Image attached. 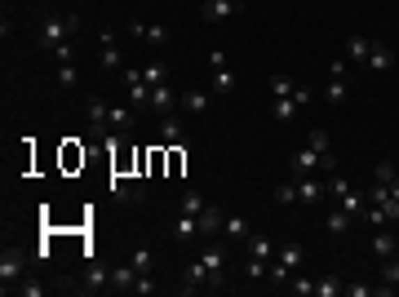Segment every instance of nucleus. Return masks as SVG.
Segmentation results:
<instances>
[{"mask_svg":"<svg viewBox=\"0 0 399 297\" xmlns=\"http://www.w3.org/2000/svg\"><path fill=\"white\" fill-rule=\"evenodd\" d=\"M71 35H80V18H76V14L45 18V27H40V49H58V45H67Z\"/></svg>","mask_w":399,"mask_h":297,"instance_id":"f257e3e1","label":"nucleus"},{"mask_svg":"<svg viewBox=\"0 0 399 297\" xmlns=\"http://www.w3.org/2000/svg\"><path fill=\"white\" fill-rule=\"evenodd\" d=\"M84 120H89V134L98 142H111L116 129H111V102H102L98 93L93 98H84Z\"/></svg>","mask_w":399,"mask_h":297,"instance_id":"f03ea898","label":"nucleus"},{"mask_svg":"<svg viewBox=\"0 0 399 297\" xmlns=\"http://www.w3.org/2000/svg\"><path fill=\"white\" fill-rule=\"evenodd\" d=\"M302 173H337V156L333 151L302 147V151H293V177H302Z\"/></svg>","mask_w":399,"mask_h":297,"instance_id":"7ed1b4c3","label":"nucleus"},{"mask_svg":"<svg viewBox=\"0 0 399 297\" xmlns=\"http://www.w3.org/2000/svg\"><path fill=\"white\" fill-rule=\"evenodd\" d=\"M311 98H315V93H311L306 85H302L293 98H275V102H271V120H275V125H288V120H293V115H297Z\"/></svg>","mask_w":399,"mask_h":297,"instance_id":"20e7f679","label":"nucleus"},{"mask_svg":"<svg viewBox=\"0 0 399 297\" xmlns=\"http://www.w3.org/2000/svg\"><path fill=\"white\" fill-rule=\"evenodd\" d=\"M63 289H80V293H102V289H111V271L98 266V262H89V271H84V280H67Z\"/></svg>","mask_w":399,"mask_h":297,"instance_id":"39448f33","label":"nucleus"},{"mask_svg":"<svg viewBox=\"0 0 399 297\" xmlns=\"http://www.w3.org/2000/svg\"><path fill=\"white\" fill-rule=\"evenodd\" d=\"M22 271H27V257L18 248H5V257H0V284H5V293L22 280Z\"/></svg>","mask_w":399,"mask_h":297,"instance_id":"423d86ee","label":"nucleus"},{"mask_svg":"<svg viewBox=\"0 0 399 297\" xmlns=\"http://www.w3.org/2000/svg\"><path fill=\"white\" fill-rule=\"evenodd\" d=\"M293 186H297V204H324V195H329V186L315 173H302Z\"/></svg>","mask_w":399,"mask_h":297,"instance_id":"0eeeda50","label":"nucleus"},{"mask_svg":"<svg viewBox=\"0 0 399 297\" xmlns=\"http://www.w3.org/2000/svg\"><path fill=\"white\" fill-rule=\"evenodd\" d=\"M240 14V0H204L200 5V18L204 22H226V18H235Z\"/></svg>","mask_w":399,"mask_h":297,"instance_id":"6e6552de","label":"nucleus"},{"mask_svg":"<svg viewBox=\"0 0 399 297\" xmlns=\"http://www.w3.org/2000/svg\"><path fill=\"white\" fill-rule=\"evenodd\" d=\"M209 266H204L200 262V257H196V262H187V271H182V293H200V289H209Z\"/></svg>","mask_w":399,"mask_h":297,"instance_id":"1a4fd4ad","label":"nucleus"},{"mask_svg":"<svg viewBox=\"0 0 399 297\" xmlns=\"http://www.w3.org/2000/svg\"><path fill=\"white\" fill-rule=\"evenodd\" d=\"M178 102H182V93H173L169 85H155V89H151V111H155V115H173Z\"/></svg>","mask_w":399,"mask_h":297,"instance_id":"9d476101","label":"nucleus"},{"mask_svg":"<svg viewBox=\"0 0 399 297\" xmlns=\"http://www.w3.org/2000/svg\"><path fill=\"white\" fill-rule=\"evenodd\" d=\"M98 49H102V67L107 71H120L125 54H120V45H116V31H98Z\"/></svg>","mask_w":399,"mask_h":297,"instance_id":"9b49d317","label":"nucleus"},{"mask_svg":"<svg viewBox=\"0 0 399 297\" xmlns=\"http://www.w3.org/2000/svg\"><path fill=\"white\" fill-rule=\"evenodd\" d=\"M125 85H129V102L133 106H151V85L142 80V71H125Z\"/></svg>","mask_w":399,"mask_h":297,"instance_id":"f8f14e48","label":"nucleus"},{"mask_svg":"<svg viewBox=\"0 0 399 297\" xmlns=\"http://www.w3.org/2000/svg\"><path fill=\"white\" fill-rule=\"evenodd\" d=\"M364 67H368V71H391V67H395V49H391V45H382V40H373Z\"/></svg>","mask_w":399,"mask_h":297,"instance_id":"ddd939ff","label":"nucleus"},{"mask_svg":"<svg viewBox=\"0 0 399 297\" xmlns=\"http://www.w3.org/2000/svg\"><path fill=\"white\" fill-rule=\"evenodd\" d=\"M129 31L138 35V40H147V45H155V49H160V45H169V27H160V22H151V27H147V22H133Z\"/></svg>","mask_w":399,"mask_h":297,"instance_id":"4468645a","label":"nucleus"},{"mask_svg":"<svg viewBox=\"0 0 399 297\" xmlns=\"http://www.w3.org/2000/svg\"><path fill=\"white\" fill-rule=\"evenodd\" d=\"M373 253H377L382 257V262H386V257H395V248H399V240H395V231L391 227H377V235H373Z\"/></svg>","mask_w":399,"mask_h":297,"instance_id":"2eb2a0df","label":"nucleus"},{"mask_svg":"<svg viewBox=\"0 0 399 297\" xmlns=\"http://www.w3.org/2000/svg\"><path fill=\"white\" fill-rule=\"evenodd\" d=\"M160 138L169 142V147H182V142H187L182 120H178V115H160Z\"/></svg>","mask_w":399,"mask_h":297,"instance_id":"dca6fc26","label":"nucleus"},{"mask_svg":"<svg viewBox=\"0 0 399 297\" xmlns=\"http://www.w3.org/2000/svg\"><path fill=\"white\" fill-rule=\"evenodd\" d=\"M209 102H213L209 89H182V106L191 115H204V111H209Z\"/></svg>","mask_w":399,"mask_h":297,"instance_id":"f3484780","label":"nucleus"},{"mask_svg":"<svg viewBox=\"0 0 399 297\" xmlns=\"http://www.w3.org/2000/svg\"><path fill=\"white\" fill-rule=\"evenodd\" d=\"M196 218H200V235H217V231H222V209H217V204H204L200 213H196Z\"/></svg>","mask_w":399,"mask_h":297,"instance_id":"a211bd4d","label":"nucleus"},{"mask_svg":"<svg viewBox=\"0 0 399 297\" xmlns=\"http://www.w3.org/2000/svg\"><path fill=\"white\" fill-rule=\"evenodd\" d=\"M196 235H200V218H196V213H182V218L173 222V240L191 244V240H196Z\"/></svg>","mask_w":399,"mask_h":297,"instance_id":"6ab92c4d","label":"nucleus"},{"mask_svg":"<svg viewBox=\"0 0 399 297\" xmlns=\"http://www.w3.org/2000/svg\"><path fill=\"white\" fill-rule=\"evenodd\" d=\"M133 284H138V266H133V262L111 271V289H116V293H133Z\"/></svg>","mask_w":399,"mask_h":297,"instance_id":"aec40b11","label":"nucleus"},{"mask_svg":"<svg viewBox=\"0 0 399 297\" xmlns=\"http://www.w3.org/2000/svg\"><path fill=\"white\" fill-rule=\"evenodd\" d=\"M107 191H111L116 200H125V204H138V200H142V191H138L133 182H125V177H111V182H107Z\"/></svg>","mask_w":399,"mask_h":297,"instance_id":"412c9836","label":"nucleus"},{"mask_svg":"<svg viewBox=\"0 0 399 297\" xmlns=\"http://www.w3.org/2000/svg\"><path fill=\"white\" fill-rule=\"evenodd\" d=\"M368 49H373L368 35H350V40H346V58H350V63H359V67L368 63Z\"/></svg>","mask_w":399,"mask_h":297,"instance_id":"4be33fe9","label":"nucleus"},{"mask_svg":"<svg viewBox=\"0 0 399 297\" xmlns=\"http://www.w3.org/2000/svg\"><path fill=\"white\" fill-rule=\"evenodd\" d=\"M222 231H226V240H244V244H249V222L240 218V213H226Z\"/></svg>","mask_w":399,"mask_h":297,"instance_id":"5701e85b","label":"nucleus"},{"mask_svg":"<svg viewBox=\"0 0 399 297\" xmlns=\"http://www.w3.org/2000/svg\"><path fill=\"white\" fill-rule=\"evenodd\" d=\"M350 222H355V213H346L342 204H337V209L329 213V235H346V231H350Z\"/></svg>","mask_w":399,"mask_h":297,"instance_id":"b1692460","label":"nucleus"},{"mask_svg":"<svg viewBox=\"0 0 399 297\" xmlns=\"http://www.w3.org/2000/svg\"><path fill=\"white\" fill-rule=\"evenodd\" d=\"M209 93H217V98H231V93H235V76H231V71H213V89Z\"/></svg>","mask_w":399,"mask_h":297,"instance_id":"393cba45","label":"nucleus"},{"mask_svg":"<svg viewBox=\"0 0 399 297\" xmlns=\"http://www.w3.org/2000/svg\"><path fill=\"white\" fill-rule=\"evenodd\" d=\"M249 257H262V262H271V257H275V244L266 240V235H249Z\"/></svg>","mask_w":399,"mask_h":297,"instance_id":"a878e982","label":"nucleus"},{"mask_svg":"<svg viewBox=\"0 0 399 297\" xmlns=\"http://www.w3.org/2000/svg\"><path fill=\"white\" fill-rule=\"evenodd\" d=\"M111 129L116 134H129L133 129V106H111Z\"/></svg>","mask_w":399,"mask_h":297,"instance_id":"bb28decb","label":"nucleus"},{"mask_svg":"<svg viewBox=\"0 0 399 297\" xmlns=\"http://www.w3.org/2000/svg\"><path fill=\"white\" fill-rule=\"evenodd\" d=\"M275 257H280L288 271H297L302 266V244H280V248H275Z\"/></svg>","mask_w":399,"mask_h":297,"instance_id":"cd10ccee","label":"nucleus"},{"mask_svg":"<svg viewBox=\"0 0 399 297\" xmlns=\"http://www.w3.org/2000/svg\"><path fill=\"white\" fill-rule=\"evenodd\" d=\"M337 293H346V284L337 280V275H324V280H315V297H337Z\"/></svg>","mask_w":399,"mask_h":297,"instance_id":"c85d7f7f","label":"nucleus"},{"mask_svg":"<svg viewBox=\"0 0 399 297\" xmlns=\"http://www.w3.org/2000/svg\"><path fill=\"white\" fill-rule=\"evenodd\" d=\"M302 85H293L288 76H271V98H293Z\"/></svg>","mask_w":399,"mask_h":297,"instance_id":"c756f323","label":"nucleus"},{"mask_svg":"<svg viewBox=\"0 0 399 297\" xmlns=\"http://www.w3.org/2000/svg\"><path fill=\"white\" fill-rule=\"evenodd\" d=\"M54 80H58V89H76V80H80L76 76V63H58V76Z\"/></svg>","mask_w":399,"mask_h":297,"instance_id":"7c9ffc66","label":"nucleus"},{"mask_svg":"<svg viewBox=\"0 0 399 297\" xmlns=\"http://www.w3.org/2000/svg\"><path fill=\"white\" fill-rule=\"evenodd\" d=\"M9 293H22V297H45V284H40V280H27V275H22V280H18Z\"/></svg>","mask_w":399,"mask_h":297,"instance_id":"2f4dec72","label":"nucleus"},{"mask_svg":"<svg viewBox=\"0 0 399 297\" xmlns=\"http://www.w3.org/2000/svg\"><path fill=\"white\" fill-rule=\"evenodd\" d=\"M164 76H169V67L164 63H151V67H142V80L155 89V85H164Z\"/></svg>","mask_w":399,"mask_h":297,"instance_id":"473e14b6","label":"nucleus"},{"mask_svg":"<svg viewBox=\"0 0 399 297\" xmlns=\"http://www.w3.org/2000/svg\"><path fill=\"white\" fill-rule=\"evenodd\" d=\"M129 262L138 266V275H151V266H155V262H151V248H133V257H129Z\"/></svg>","mask_w":399,"mask_h":297,"instance_id":"72a5a7b5","label":"nucleus"},{"mask_svg":"<svg viewBox=\"0 0 399 297\" xmlns=\"http://www.w3.org/2000/svg\"><path fill=\"white\" fill-rule=\"evenodd\" d=\"M346 93H350V89H346V80H333V76H329V106H342V102H346Z\"/></svg>","mask_w":399,"mask_h":297,"instance_id":"f704fd0d","label":"nucleus"},{"mask_svg":"<svg viewBox=\"0 0 399 297\" xmlns=\"http://www.w3.org/2000/svg\"><path fill=\"white\" fill-rule=\"evenodd\" d=\"M395 177H399V173H395V164H391V160H382L377 169H373V182H382V186H391Z\"/></svg>","mask_w":399,"mask_h":297,"instance_id":"c9c22d12","label":"nucleus"},{"mask_svg":"<svg viewBox=\"0 0 399 297\" xmlns=\"http://www.w3.org/2000/svg\"><path fill=\"white\" fill-rule=\"evenodd\" d=\"M382 280L391 284V289H399V257H386V266H382Z\"/></svg>","mask_w":399,"mask_h":297,"instance_id":"e433bc0d","label":"nucleus"},{"mask_svg":"<svg viewBox=\"0 0 399 297\" xmlns=\"http://www.w3.org/2000/svg\"><path fill=\"white\" fill-rule=\"evenodd\" d=\"M200 209H204V195L200 191H187L182 195V213H200Z\"/></svg>","mask_w":399,"mask_h":297,"instance_id":"4c0bfd02","label":"nucleus"},{"mask_svg":"<svg viewBox=\"0 0 399 297\" xmlns=\"http://www.w3.org/2000/svg\"><path fill=\"white\" fill-rule=\"evenodd\" d=\"M306 147H315V151H329V134H324V129H311Z\"/></svg>","mask_w":399,"mask_h":297,"instance_id":"58836bf2","label":"nucleus"},{"mask_svg":"<svg viewBox=\"0 0 399 297\" xmlns=\"http://www.w3.org/2000/svg\"><path fill=\"white\" fill-rule=\"evenodd\" d=\"M275 200H280V204H293V200H297V186H293V182L275 186Z\"/></svg>","mask_w":399,"mask_h":297,"instance_id":"ea45409f","label":"nucleus"},{"mask_svg":"<svg viewBox=\"0 0 399 297\" xmlns=\"http://www.w3.org/2000/svg\"><path fill=\"white\" fill-rule=\"evenodd\" d=\"M133 293H138V297H151V293H155V280H151V275H138V284H133Z\"/></svg>","mask_w":399,"mask_h":297,"instance_id":"a19ab883","label":"nucleus"},{"mask_svg":"<svg viewBox=\"0 0 399 297\" xmlns=\"http://www.w3.org/2000/svg\"><path fill=\"white\" fill-rule=\"evenodd\" d=\"M293 293H302V297H306V293H315V280H306V275H293Z\"/></svg>","mask_w":399,"mask_h":297,"instance_id":"79ce46f5","label":"nucleus"},{"mask_svg":"<svg viewBox=\"0 0 399 297\" xmlns=\"http://www.w3.org/2000/svg\"><path fill=\"white\" fill-rule=\"evenodd\" d=\"M249 280H266V262H262V257H249Z\"/></svg>","mask_w":399,"mask_h":297,"instance_id":"37998d69","label":"nucleus"},{"mask_svg":"<svg viewBox=\"0 0 399 297\" xmlns=\"http://www.w3.org/2000/svg\"><path fill=\"white\" fill-rule=\"evenodd\" d=\"M54 58H58V63H71V58H76V45H58V49H54Z\"/></svg>","mask_w":399,"mask_h":297,"instance_id":"c03bdc74","label":"nucleus"},{"mask_svg":"<svg viewBox=\"0 0 399 297\" xmlns=\"http://www.w3.org/2000/svg\"><path fill=\"white\" fill-rule=\"evenodd\" d=\"M329 76H333V80H346V76H350V67L342 63V58H337V63H329Z\"/></svg>","mask_w":399,"mask_h":297,"instance_id":"a18cd8bd","label":"nucleus"},{"mask_svg":"<svg viewBox=\"0 0 399 297\" xmlns=\"http://www.w3.org/2000/svg\"><path fill=\"white\" fill-rule=\"evenodd\" d=\"M209 67H213V71H222V67H226V54H222V49H213V54H209Z\"/></svg>","mask_w":399,"mask_h":297,"instance_id":"49530a36","label":"nucleus"},{"mask_svg":"<svg viewBox=\"0 0 399 297\" xmlns=\"http://www.w3.org/2000/svg\"><path fill=\"white\" fill-rule=\"evenodd\" d=\"M391 200H395V204H399V177H395V182H391Z\"/></svg>","mask_w":399,"mask_h":297,"instance_id":"de8ad7c7","label":"nucleus"}]
</instances>
